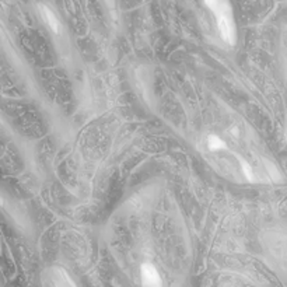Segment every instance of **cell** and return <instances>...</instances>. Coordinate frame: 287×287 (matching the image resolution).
<instances>
[{"label":"cell","mask_w":287,"mask_h":287,"mask_svg":"<svg viewBox=\"0 0 287 287\" xmlns=\"http://www.w3.org/2000/svg\"><path fill=\"white\" fill-rule=\"evenodd\" d=\"M205 4L214 14L217 21V28L223 41L229 45H235L237 29H235L234 13L230 0H205Z\"/></svg>","instance_id":"cell-1"},{"label":"cell","mask_w":287,"mask_h":287,"mask_svg":"<svg viewBox=\"0 0 287 287\" xmlns=\"http://www.w3.org/2000/svg\"><path fill=\"white\" fill-rule=\"evenodd\" d=\"M140 275H142V285L146 287H160L163 285L161 278L158 275V270L154 265L144 262L140 268Z\"/></svg>","instance_id":"cell-2"},{"label":"cell","mask_w":287,"mask_h":287,"mask_svg":"<svg viewBox=\"0 0 287 287\" xmlns=\"http://www.w3.org/2000/svg\"><path fill=\"white\" fill-rule=\"evenodd\" d=\"M39 13L42 16L44 21L47 23L49 28L52 29L53 32H59V28H60V24H59V20L56 19L55 13L52 10L49 9L48 6H44V4H39Z\"/></svg>","instance_id":"cell-3"},{"label":"cell","mask_w":287,"mask_h":287,"mask_svg":"<svg viewBox=\"0 0 287 287\" xmlns=\"http://www.w3.org/2000/svg\"><path fill=\"white\" fill-rule=\"evenodd\" d=\"M208 146H209V149H210L211 152H217V150H223V149H226V143L221 140L219 136H216V134H211V136H209Z\"/></svg>","instance_id":"cell-4"},{"label":"cell","mask_w":287,"mask_h":287,"mask_svg":"<svg viewBox=\"0 0 287 287\" xmlns=\"http://www.w3.org/2000/svg\"><path fill=\"white\" fill-rule=\"evenodd\" d=\"M238 160H239V163H241V168H242V172L245 174V177H247V180L248 181H254V172H252V168H251V165H249L242 157H239L238 156Z\"/></svg>","instance_id":"cell-5"}]
</instances>
